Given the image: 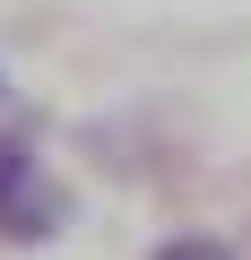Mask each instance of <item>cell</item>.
<instances>
[{
    "mask_svg": "<svg viewBox=\"0 0 251 260\" xmlns=\"http://www.w3.org/2000/svg\"><path fill=\"white\" fill-rule=\"evenodd\" d=\"M61 217H69V200L44 174H26V182L0 191V234H9V243H44V234H61Z\"/></svg>",
    "mask_w": 251,
    "mask_h": 260,
    "instance_id": "6da1fadb",
    "label": "cell"
},
{
    "mask_svg": "<svg viewBox=\"0 0 251 260\" xmlns=\"http://www.w3.org/2000/svg\"><path fill=\"white\" fill-rule=\"evenodd\" d=\"M156 260H234V251H225V243H208V234H182V243H165Z\"/></svg>",
    "mask_w": 251,
    "mask_h": 260,
    "instance_id": "7a4b0ae2",
    "label": "cell"
},
{
    "mask_svg": "<svg viewBox=\"0 0 251 260\" xmlns=\"http://www.w3.org/2000/svg\"><path fill=\"white\" fill-rule=\"evenodd\" d=\"M26 174H35V156H26L18 139H0V191H9V182H26Z\"/></svg>",
    "mask_w": 251,
    "mask_h": 260,
    "instance_id": "3957f363",
    "label": "cell"
}]
</instances>
